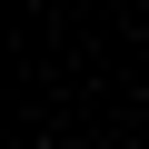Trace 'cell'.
Instances as JSON below:
<instances>
[{
	"instance_id": "1",
	"label": "cell",
	"mask_w": 149,
	"mask_h": 149,
	"mask_svg": "<svg viewBox=\"0 0 149 149\" xmlns=\"http://www.w3.org/2000/svg\"><path fill=\"white\" fill-rule=\"evenodd\" d=\"M139 20H149V0H139Z\"/></svg>"
}]
</instances>
